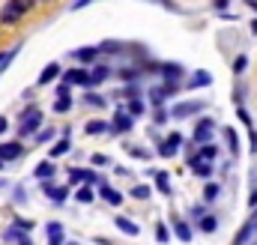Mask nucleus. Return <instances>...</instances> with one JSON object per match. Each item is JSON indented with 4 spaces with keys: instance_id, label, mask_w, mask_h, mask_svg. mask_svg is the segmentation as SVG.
Returning <instances> with one entry per match:
<instances>
[{
    "instance_id": "obj_1",
    "label": "nucleus",
    "mask_w": 257,
    "mask_h": 245,
    "mask_svg": "<svg viewBox=\"0 0 257 245\" xmlns=\"http://www.w3.org/2000/svg\"><path fill=\"white\" fill-rule=\"evenodd\" d=\"M27 9H33V0H18V3H6L3 9H0V24H18V18L27 12Z\"/></svg>"
},
{
    "instance_id": "obj_2",
    "label": "nucleus",
    "mask_w": 257,
    "mask_h": 245,
    "mask_svg": "<svg viewBox=\"0 0 257 245\" xmlns=\"http://www.w3.org/2000/svg\"><path fill=\"white\" fill-rule=\"evenodd\" d=\"M39 122H42V111H39V108L24 111V114H21V126H18V135H21V138H24V135H33V132L39 129Z\"/></svg>"
},
{
    "instance_id": "obj_3",
    "label": "nucleus",
    "mask_w": 257,
    "mask_h": 245,
    "mask_svg": "<svg viewBox=\"0 0 257 245\" xmlns=\"http://www.w3.org/2000/svg\"><path fill=\"white\" fill-rule=\"evenodd\" d=\"M186 141H183V135L180 132H174V135H168L165 141H162V147H159V153L165 156V159H171V156H177L180 153V147H183Z\"/></svg>"
},
{
    "instance_id": "obj_4",
    "label": "nucleus",
    "mask_w": 257,
    "mask_h": 245,
    "mask_svg": "<svg viewBox=\"0 0 257 245\" xmlns=\"http://www.w3.org/2000/svg\"><path fill=\"white\" fill-rule=\"evenodd\" d=\"M206 105L203 102H180V105H174V120H183V117H192V114H200Z\"/></svg>"
},
{
    "instance_id": "obj_5",
    "label": "nucleus",
    "mask_w": 257,
    "mask_h": 245,
    "mask_svg": "<svg viewBox=\"0 0 257 245\" xmlns=\"http://www.w3.org/2000/svg\"><path fill=\"white\" fill-rule=\"evenodd\" d=\"M156 69L168 78V84H180V78H183V66L180 63H159Z\"/></svg>"
},
{
    "instance_id": "obj_6",
    "label": "nucleus",
    "mask_w": 257,
    "mask_h": 245,
    "mask_svg": "<svg viewBox=\"0 0 257 245\" xmlns=\"http://www.w3.org/2000/svg\"><path fill=\"white\" fill-rule=\"evenodd\" d=\"M177 87H180V84H165V87H153V90H150V99H153V105H156V108H162V102H165L168 96H174V93H177Z\"/></svg>"
},
{
    "instance_id": "obj_7",
    "label": "nucleus",
    "mask_w": 257,
    "mask_h": 245,
    "mask_svg": "<svg viewBox=\"0 0 257 245\" xmlns=\"http://www.w3.org/2000/svg\"><path fill=\"white\" fill-rule=\"evenodd\" d=\"M63 81L72 87V84H81V87H90V75L78 66V69H69V72H63Z\"/></svg>"
},
{
    "instance_id": "obj_8",
    "label": "nucleus",
    "mask_w": 257,
    "mask_h": 245,
    "mask_svg": "<svg viewBox=\"0 0 257 245\" xmlns=\"http://www.w3.org/2000/svg\"><path fill=\"white\" fill-rule=\"evenodd\" d=\"M209 135H212V120H206V117L197 120V126H194V141L206 147V144H209Z\"/></svg>"
},
{
    "instance_id": "obj_9",
    "label": "nucleus",
    "mask_w": 257,
    "mask_h": 245,
    "mask_svg": "<svg viewBox=\"0 0 257 245\" xmlns=\"http://www.w3.org/2000/svg\"><path fill=\"white\" fill-rule=\"evenodd\" d=\"M21 150H24V147H21L18 141L0 144V159H3V162H12V159H18V156H21Z\"/></svg>"
},
{
    "instance_id": "obj_10",
    "label": "nucleus",
    "mask_w": 257,
    "mask_h": 245,
    "mask_svg": "<svg viewBox=\"0 0 257 245\" xmlns=\"http://www.w3.org/2000/svg\"><path fill=\"white\" fill-rule=\"evenodd\" d=\"M99 194H102L111 206H120V203H123V194H120L117 188H111L108 183H99Z\"/></svg>"
},
{
    "instance_id": "obj_11",
    "label": "nucleus",
    "mask_w": 257,
    "mask_h": 245,
    "mask_svg": "<svg viewBox=\"0 0 257 245\" xmlns=\"http://www.w3.org/2000/svg\"><path fill=\"white\" fill-rule=\"evenodd\" d=\"M42 191H45L51 200H57V203H63L66 194H69V188H66V185H51V183H42Z\"/></svg>"
},
{
    "instance_id": "obj_12",
    "label": "nucleus",
    "mask_w": 257,
    "mask_h": 245,
    "mask_svg": "<svg viewBox=\"0 0 257 245\" xmlns=\"http://www.w3.org/2000/svg\"><path fill=\"white\" fill-rule=\"evenodd\" d=\"M189 168H192L194 177H203V180L212 174V165H209V162H203V159H197V156H194L192 162H189Z\"/></svg>"
},
{
    "instance_id": "obj_13",
    "label": "nucleus",
    "mask_w": 257,
    "mask_h": 245,
    "mask_svg": "<svg viewBox=\"0 0 257 245\" xmlns=\"http://www.w3.org/2000/svg\"><path fill=\"white\" fill-rule=\"evenodd\" d=\"M54 171H57V168H54V162L48 159V162H39V165L33 168V177H39L42 183H48V177H54Z\"/></svg>"
},
{
    "instance_id": "obj_14",
    "label": "nucleus",
    "mask_w": 257,
    "mask_h": 245,
    "mask_svg": "<svg viewBox=\"0 0 257 245\" xmlns=\"http://www.w3.org/2000/svg\"><path fill=\"white\" fill-rule=\"evenodd\" d=\"M114 224H117L123 233H128V236H138V233H141V227H138L135 221H128L126 215H117V218H114Z\"/></svg>"
},
{
    "instance_id": "obj_15",
    "label": "nucleus",
    "mask_w": 257,
    "mask_h": 245,
    "mask_svg": "<svg viewBox=\"0 0 257 245\" xmlns=\"http://www.w3.org/2000/svg\"><path fill=\"white\" fill-rule=\"evenodd\" d=\"M60 72H63V69H60V63H48V66L42 69V75H39V84H51Z\"/></svg>"
},
{
    "instance_id": "obj_16",
    "label": "nucleus",
    "mask_w": 257,
    "mask_h": 245,
    "mask_svg": "<svg viewBox=\"0 0 257 245\" xmlns=\"http://www.w3.org/2000/svg\"><path fill=\"white\" fill-rule=\"evenodd\" d=\"M6 239H9V242H18V245H33L30 236H27L21 227H9V230H6Z\"/></svg>"
},
{
    "instance_id": "obj_17",
    "label": "nucleus",
    "mask_w": 257,
    "mask_h": 245,
    "mask_svg": "<svg viewBox=\"0 0 257 245\" xmlns=\"http://www.w3.org/2000/svg\"><path fill=\"white\" fill-rule=\"evenodd\" d=\"M174 233H177L183 242H192V227H189L186 221H180V218H174Z\"/></svg>"
},
{
    "instance_id": "obj_18",
    "label": "nucleus",
    "mask_w": 257,
    "mask_h": 245,
    "mask_svg": "<svg viewBox=\"0 0 257 245\" xmlns=\"http://www.w3.org/2000/svg\"><path fill=\"white\" fill-rule=\"evenodd\" d=\"M96 57H99V48H78L75 51V60L78 63H93Z\"/></svg>"
},
{
    "instance_id": "obj_19",
    "label": "nucleus",
    "mask_w": 257,
    "mask_h": 245,
    "mask_svg": "<svg viewBox=\"0 0 257 245\" xmlns=\"http://www.w3.org/2000/svg\"><path fill=\"white\" fill-rule=\"evenodd\" d=\"M251 233H254V224H251V221H245V224L239 227V233H236V239H233V245H245V242H248V236H251Z\"/></svg>"
},
{
    "instance_id": "obj_20",
    "label": "nucleus",
    "mask_w": 257,
    "mask_h": 245,
    "mask_svg": "<svg viewBox=\"0 0 257 245\" xmlns=\"http://www.w3.org/2000/svg\"><path fill=\"white\" fill-rule=\"evenodd\" d=\"M114 129H117V132H128V129H132V114L120 111V114L114 117Z\"/></svg>"
},
{
    "instance_id": "obj_21",
    "label": "nucleus",
    "mask_w": 257,
    "mask_h": 245,
    "mask_svg": "<svg viewBox=\"0 0 257 245\" xmlns=\"http://www.w3.org/2000/svg\"><path fill=\"white\" fill-rule=\"evenodd\" d=\"M108 75H111V66H96V69H93V75H90V84H102Z\"/></svg>"
},
{
    "instance_id": "obj_22",
    "label": "nucleus",
    "mask_w": 257,
    "mask_h": 245,
    "mask_svg": "<svg viewBox=\"0 0 257 245\" xmlns=\"http://www.w3.org/2000/svg\"><path fill=\"white\" fill-rule=\"evenodd\" d=\"M72 150V144H69V138H63V141H57L54 147H51V159H60V156H66Z\"/></svg>"
},
{
    "instance_id": "obj_23",
    "label": "nucleus",
    "mask_w": 257,
    "mask_h": 245,
    "mask_svg": "<svg viewBox=\"0 0 257 245\" xmlns=\"http://www.w3.org/2000/svg\"><path fill=\"white\" fill-rule=\"evenodd\" d=\"M108 129H114V126H108L105 120H93V122H87V135H102V132H108Z\"/></svg>"
},
{
    "instance_id": "obj_24",
    "label": "nucleus",
    "mask_w": 257,
    "mask_h": 245,
    "mask_svg": "<svg viewBox=\"0 0 257 245\" xmlns=\"http://www.w3.org/2000/svg\"><path fill=\"white\" fill-rule=\"evenodd\" d=\"M93 197H96V194H93V188H90V185H81V188L75 191V200H78V203H90Z\"/></svg>"
},
{
    "instance_id": "obj_25",
    "label": "nucleus",
    "mask_w": 257,
    "mask_h": 245,
    "mask_svg": "<svg viewBox=\"0 0 257 245\" xmlns=\"http://www.w3.org/2000/svg\"><path fill=\"white\" fill-rule=\"evenodd\" d=\"M212 84V78H209V72H197L192 81H189V87H209Z\"/></svg>"
},
{
    "instance_id": "obj_26",
    "label": "nucleus",
    "mask_w": 257,
    "mask_h": 245,
    "mask_svg": "<svg viewBox=\"0 0 257 245\" xmlns=\"http://www.w3.org/2000/svg\"><path fill=\"white\" fill-rule=\"evenodd\" d=\"M156 188L162 191V194H171V180H168V174H156Z\"/></svg>"
},
{
    "instance_id": "obj_27",
    "label": "nucleus",
    "mask_w": 257,
    "mask_h": 245,
    "mask_svg": "<svg viewBox=\"0 0 257 245\" xmlns=\"http://www.w3.org/2000/svg\"><path fill=\"white\" fill-rule=\"evenodd\" d=\"M197 227H200V230H203V233H212V230H215V227H218V221H215V218H212V215H203V218H200V221H197Z\"/></svg>"
},
{
    "instance_id": "obj_28",
    "label": "nucleus",
    "mask_w": 257,
    "mask_h": 245,
    "mask_svg": "<svg viewBox=\"0 0 257 245\" xmlns=\"http://www.w3.org/2000/svg\"><path fill=\"white\" fill-rule=\"evenodd\" d=\"M218 191H221V185H218V183H206V185H203V200H215V197H218Z\"/></svg>"
},
{
    "instance_id": "obj_29",
    "label": "nucleus",
    "mask_w": 257,
    "mask_h": 245,
    "mask_svg": "<svg viewBox=\"0 0 257 245\" xmlns=\"http://www.w3.org/2000/svg\"><path fill=\"white\" fill-rule=\"evenodd\" d=\"M224 138H227V147H230V153L236 156V153H239V141H236V132H233V129H224Z\"/></svg>"
},
{
    "instance_id": "obj_30",
    "label": "nucleus",
    "mask_w": 257,
    "mask_h": 245,
    "mask_svg": "<svg viewBox=\"0 0 257 245\" xmlns=\"http://www.w3.org/2000/svg\"><path fill=\"white\" fill-rule=\"evenodd\" d=\"M150 191H153V188H150V185H135V188H132V191H128V194H132V197H135V200H147V197H150Z\"/></svg>"
},
{
    "instance_id": "obj_31",
    "label": "nucleus",
    "mask_w": 257,
    "mask_h": 245,
    "mask_svg": "<svg viewBox=\"0 0 257 245\" xmlns=\"http://www.w3.org/2000/svg\"><path fill=\"white\" fill-rule=\"evenodd\" d=\"M215 153H218V150H215V144H206V147H200V156H197V159L212 162V159H215Z\"/></svg>"
},
{
    "instance_id": "obj_32",
    "label": "nucleus",
    "mask_w": 257,
    "mask_h": 245,
    "mask_svg": "<svg viewBox=\"0 0 257 245\" xmlns=\"http://www.w3.org/2000/svg\"><path fill=\"white\" fill-rule=\"evenodd\" d=\"M99 51H105V54H117V51H123V48H120V42L108 39V42H102V45H99Z\"/></svg>"
},
{
    "instance_id": "obj_33",
    "label": "nucleus",
    "mask_w": 257,
    "mask_h": 245,
    "mask_svg": "<svg viewBox=\"0 0 257 245\" xmlns=\"http://www.w3.org/2000/svg\"><path fill=\"white\" fill-rule=\"evenodd\" d=\"M45 230H48V236H51V239H60V236H63V224H57V221H51Z\"/></svg>"
},
{
    "instance_id": "obj_34",
    "label": "nucleus",
    "mask_w": 257,
    "mask_h": 245,
    "mask_svg": "<svg viewBox=\"0 0 257 245\" xmlns=\"http://www.w3.org/2000/svg\"><path fill=\"white\" fill-rule=\"evenodd\" d=\"M245 66H248V57H245V54H239V57L233 60V72H236V75H242V72H245Z\"/></svg>"
},
{
    "instance_id": "obj_35",
    "label": "nucleus",
    "mask_w": 257,
    "mask_h": 245,
    "mask_svg": "<svg viewBox=\"0 0 257 245\" xmlns=\"http://www.w3.org/2000/svg\"><path fill=\"white\" fill-rule=\"evenodd\" d=\"M69 108H72V99H54V111L57 114H66Z\"/></svg>"
},
{
    "instance_id": "obj_36",
    "label": "nucleus",
    "mask_w": 257,
    "mask_h": 245,
    "mask_svg": "<svg viewBox=\"0 0 257 245\" xmlns=\"http://www.w3.org/2000/svg\"><path fill=\"white\" fill-rule=\"evenodd\" d=\"M87 102L93 108H105V96H99V93H87Z\"/></svg>"
},
{
    "instance_id": "obj_37",
    "label": "nucleus",
    "mask_w": 257,
    "mask_h": 245,
    "mask_svg": "<svg viewBox=\"0 0 257 245\" xmlns=\"http://www.w3.org/2000/svg\"><path fill=\"white\" fill-rule=\"evenodd\" d=\"M128 114H132V117H138V114H144V102H141V99H135V102H128Z\"/></svg>"
},
{
    "instance_id": "obj_38",
    "label": "nucleus",
    "mask_w": 257,
    "mask_h": 245,
    "mask_svg": "<svg viewBox=\"0 0 257 245\" xmlns=\"http://www.w3.org/2000/svg\"><path fill=\"white\" fill-rule=\"evenodd\" d=\"M120 96H123V99H132V102H135V99H138V87H135V84H128L126 90H120Z\"/></svg>"
},
{
    "instance_id": "obj_39",
    "label": "nucleus",
    "mask_w": 257,
    "mask_h": 245,
    "mask_svg": "<svg viewBox=\"0 0 257 245\" xmlns=\"http://www.w3.org/2000/svg\"><path fill=\"white\" fill-rule=\"evenodd\" d=\"M156 236H159V242H168V239H171V233H168L165 224H156Z\"/></svg>"
},
{
    "instance_id": "obj_40",
    "label": "nucleus",
    "mask_w": 257,
    "mask_h": 245,
    "mask_svg": "<svg viewBox=\"0 0 257 245\" xmlns=\"http://www.w3.org/2000/svg\"><path fill=\"white\" fill-rule=\"evenodd\" d=\"M138 75H141V72H138V69H128V66H126V69H123V72H120V78H123L126 84H128V81H135Z\"/></svg>"
},
{
    "instance_id": "obj_41",
    "label": "nucleus",
    "mask_w": 257,
    "mask_h": 245,
    "mask_svg": "<svg viewBox=\"0 0 257 245\" xmlns=\"http://www.w3.org/2000/svg\"><path fill=\"white\" fill-rule=\"evenodd\" d=\"M236 114H239V120H242V126H248V132H251V114H248L245 108H236Z\"/></svg>"
},
{
    "instance_id": "obj_42",
    "label": "nucleus",
    "mask_w": 257,
    "mask_h": 245,
    "mask_svg": "<svg viewBox=\"0 0 257 245\" xmlns=\"http://www.w3.org/2000/svg\"><path fill=\"white\" fill-rule=\"evenodd\" d=\"M153 122H156V126H162V122H168V114H165L162 108H156V117H153Z\"/></svg>"
},
{
    "instance_id": "obj_43",
    "label": "nucleus",
    "mask_w": 257,
    "mask_h": 245,
    "mask_svg": "<svg viewBox=\"0 0 257 245\" xmlns=\"http://www.w3.org/2000/svg\"><path fill=\"white\" fill-rule=\"evenodd\" d=\"M57 99H69V84H60V87H57Z\"/></svg>"
},
{
    "instance_id": "obj_44",
    "label": "nucleus",
    "mask_w": 257,
    "mask_h": 245,
    "mask_svg": "<svg viewBox=\"0 0 257 245\" xmlns=\"http://www.w3.org/2000/svg\"><path fill=\"white\" fill-rule=\"evenodd\" d=\"M242 96H245V87H242V84H236V90H233V99H236V102H242Z\"/></svg>"
},
{
    "instance_id": "obj_45",
    "label": "nucleus",
    "mask_w": 257,
    "mask_h": 245,
    "mask_svg": "<svg viewBox=\"0 0 257 245\" xmlns=\"http://www.w3.org/2000/svg\"><path fill=\"white\" fill-rule=\"evenodd\" d=\"M93 165H108V156H102V153H96V156H93Z\"/></svg>"
},
{
    "instance_id": "obj_46",
    "label": "nucleus",
    "mask_w": 257,
    "mask_h": 245,
    "mask_svg": "<svg viewBox=\"0 0 257 245\" xmlns=\"http://www.w3.org/2000/svg\"><path fill=\"white\" fill-rule=\"evenodd\" d=\"M51 138H54V132H48V129H45V132H39V138H36V141H51Z\"/></svg>"
},
{
    "instance_id": "obj_47",
    "label": "nucleus",
    "mask_w": 257,
    "mask_h": 245,
    "mask_svg": "<svg viewBox=\"0 0 257 245\" xmlns=\"http://www.w3.org/2000/svg\"><path fill=\"white\" fill-rule=\"evenodd\" d=\"M248 206H251V209H257V188L248 194Z\"/></svg>"
},
{
    "instance_id": "obj_48",
    "label": "nucleus",
    "mask_w": 257,
    "mask_h": 245,
    "mask_svg": "<svg viewBox=\"0 0 257 245\" xmlns=\"http://www.w3.org/2000/svg\"><path fill=\"white\" fill-rule=\"evenodd\" d=\"M6 129H9V120H6V117H0V135H3Z\"/></svg>"
},
{
    "instance_id": "obj_49",
    "label": "nucleus",
    "mask_w": 257,
    "mask_h": 245,
    "mask_svg": "<svg viewBox=\"0 0 257 245\" xmlns=\"http://www.w3.org/2000/svg\"><path fill=\"white\" fill-rule=\"evenodd\" d=\"M251 153H257V132H251Z\"/></svg>"
},
{
    "instance_id": "obj_50",
    "label": "nucleus",
    "mask_w": 257,
    "mask_h": 245,
    "mask_svg": "<svg viewBox=\"0 0 257 245\" xmlns=\"http://www.w3.org/2000/svg\"><path fill=\"white\" fill-rule=\"evenodd\" d=\"M248 221H251V224H254V227H257V209H254V215H251V218H248Z\"/></svg>"
},
{
    "instance_id": "obj_51",
    "label": "nucleus",
    "mask_w": 257,
    "mask_h": 245,
    "mask_svg": "<svg viewBox=\"0 0 257 245\" xmlns=\"http://www.w3.org/2000/svg\"><path fill=\"white\" fill-rule=\"evenodd\" d=\"M251 33H257V18L251 21Z\"/></svg>"
},
{
    "instance_id": "obj_52",
    "label": "nucleus",
    "mask_w": 257,
    "mask_h": 245,
    "mask_svg": "<svg viewBox=\"0 0 257 245\" xmlns=\"http://www.w3.org/2000/svg\"><path fill=\"white\" fill-rule=\"evenodd\" d=\"M51 245H63V239H51Z\"/></svg>"
},
{
    "instance_id": "obj_53",
    "label": "nucleus",
    "mask_w": 257,
    "mask_h": 245,
    "mask_svg": "<svg viewBox=\"0 0 257 245\" xmlns=\"http://www.w3.org/2000/svg\"><path fill=\"white\" fill-rule=\"evenodd\" d=\"M248 6H251V9H254V12H257V3H248Z\"/></svg>"
},
{
    "instance_id": "obj_54",
    "label": "nucleus",
    "mask_w": 257,
    "mask_h": 245,
    "mask_svg": "<svg viewBox=\"0 0 257 245\" xmlns=\"http://www.w3.org/2000/svg\"><path fill=\"white\" fill-rule=\"evenodd\" d=\"M3 165H6V162H3V159H0V171H3Z\"/></svg>"
},
{
    "instance_id": "obj_55",
    "label": "nucleus",
    "mask_w": 257,
    "mask_h": 245,
    "mask_svg": "<svg viewBox=\"0 0 257 245\" xmlns=\"http://www.w3.org/2000/svg\"><path fill=\"white\" fill-rule=\"evenodd\" d=\"M3 60H6V57H0V66H3Z\"/></svg>"
}]
</instances>
